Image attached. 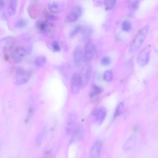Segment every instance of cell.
<instances>
[{"label":"cell","instance_id":"5","mask_svg":"<svg viewBox=\"0 0 158 158\" xmlns=\"http://www.w3.org/2000/svg\"><path fill=\"white\" fill-rule=\"evenodd\" d=\"M74 63L76 68H79L82 65L84 60L82 49L80 45H78L75 48L73 52Z\"/></svg>","mask_w":158,"mask_h":158},{"label":"cell","instance_id":"11","mask_svg":"<svg viewBox=\"0 0 158 158\" xmlns=\"http://www.w3.org/2000/svg\"><path fill=\"white\" fill-rule=\"evenodd\" d=\"M42 32L50 38H53L55 35V28L54 24L48 21L45 23Z\"/></svg>","mask_w":158,"mask_h":158},{"label":"cell","instance_id":"16","mask_svg":"<svg viewBox=\"0 0 158 158\" xmlns=\"http://www.w3.org/2000/svg\"><path fill=\"white\" fill-rule=\"evenodd\" d=\"M17 3L18 1L16 0H10L9 1L8 4L7 11L9 16H13L15 14Z\"/></svg>","mask_w":158,"mask_h":158},{"label":"cell","instance_id":"25","mask_svg":"<svg viewBox=\"0 0 158 158\" xmlns=\"http://www.w3.org/2000/svg\"><path fill=\"white\" fill-rule=\"evenodd\" d=\"M82 27L80 25L77 26L70 32V36L71 38L75 36L78 33L82 30Z\"/></svg>","mask_w":158,"mask_h":158},{"label":"cell","instance_id":"17","mask_svg":"<svg viewBox=\"0 0 158 158\" xmlns=\"http://www.w3.org/2000/svg\"><path fill=\"white\" fill-rule=\"evenodd\" d=\"M82 38L85 41L89 39L93 34V29L89 26H85L82 29Z\"/></svg>","mask_w":158,"mask_h":158},{"label":"cell","instance_id":"8","mask_svg":"<svg viewBox=\"0 0 158 158\" xmlns=\"http://www.w3.org/2000/svg\"><path fill=\"white\" fill-rule=\"evenodd\" d=\"M81 88V83L79 74L75 73L73 75L71 81V90L73 94H77L80 92Z\"/></svg>","mask_w":158,"mask_h":158},{"label":"cell","instance_id":"28","mask_svg":"<svg viewBox=\"0 0 158 158\" xmlns=\"http://www.w3.org/2000/svg\"><path fill=\"white\" fill-rule=\"evenodd\" d=\"M44 131L41 132L37 136L36 143L37 147H39L41 144V142H42L44 136Z\"/></svg>","mask_w":158,"mask_h":158},{"label":"cell","instance_id":"32","mask_svg":"<svg viewBox=\"0 0 158 158\" xmlns=\"http://www.w3.org/2000/svg\"><path fill=\"white\" fill-rule=\"evenodd\" d=\"M5 3L3 0H1L0 1V9H2L4 6H5Z\"/></svg>","mask_w":158,"mask_h":158},{"label":"cell","instance_id":"10","mask_svg":"<svg viewBox=\"0 0 158 158\" xmlns=\"http://www.w3.org/2000/svg\"><path fill=\"white\" fill-rule=\"evenodd\" d=\"M26 53V50L23 47L19 46L16 47L12 51V58L15 62H19L23 59Z\"/></svg>","mask_w":158,"mask_h":158},{"label":"cell","instance_id":"29","mask_svg":"<svg viewBox=\"0 0 158 158\" xmlns=\"http://www.w3.org/2000/svg\"><path fill=\"white\" fill-rule=\"evenodd\" d=\"M52 47L54 51L56 52H59L61 50L59 44L56 41H53L52 43Z\"/></svg>","mask_w":158,"mask_h":158},{"label":"cell","instance_id":"19","mask_svg":"<svg viewBox=\"0 0 158 158\" xmlns=\"http://www.w3.org/2000/svg\"><path fill=\"white\" fill-rule=\"evenodd\" d=\"M48 9L53 14L58 13L59 10V5L55 2L49 3L48 5Z\"/></svg>","mask_w":158,"mask_h":158},{"label":"cell","instance_id":"24","mask_svg":"<svg viewBox=\"0 0 158 158\" xmlns=\"http://www.w3.org/2000/svg\"><path fill=\"white\" fill-rule=\"evenodd\" d=\"M103 77L105 81L108 82H110L113 80V73L110 70H107L104 73Z\"/></svg>","mask_w":158,"mask_h":158},{"label":"cell","instance_id":"13","mask_svg":"<svg viewBox=\"0 0 158 158\" xmlns=\"http://www.w3.org/2000/svg\"><path fill=\"white\" fill-rule=\"evenodd\" d=\"M84 127L81 125L76 126L72 134V141H77L80 140L84 136Z\"/></svg>","mask_w":158,"mask_h":158},{"label":"cell","instance_id":"14","mask_svg":"<svg viewBox=\"0 0 158 158\" xmlns=\"http://www.w3.org/2000/svg\"><path fill=\"white\" fill-rule=\"evenodd\" d=\"M102 144L100 141H97L93 145L90 151V154L93 158H99L101 156Z\"/></svg>","mask_w":158,"mask_h":158},{"label":"cell","instance_id":"20","mask_svg":"<svg viewBox=\"0 0 158 158\" xmlns=\"http://www.w3.org/2000/svg\"><path fill=\"white\" fill-rule=\"evenodd\" d=\"M27 20L24 19H21L16 21L15 23L14 26L18 28H22L26 27L27 25Z\"/></svg>","mask_w":158,"mask_h":158},{"label":"cell","instance_id":"6","mask_svg":"<svg viewBox=\"0 0 158 158\" xmlns=\"http://www.w3.org/2000/svg\"><path fill=\"white\" fill-rule=\"evenodd\" d=\"M82 13V9L80 6L74 7L70 13L66 16L65 21L66 22H71L76 21L80 17Z\"/></svg>","mask_w":158,"mask_h":158},{"label":"cell","instance_id":"12","mask_svg":"<svg viewBox=\"0 0 158 158\" xmlns=\"http://www.w3.org/2000/svg\"><path fill=\"white\" fill-rule=\"evenodd\" d=\"M106 114V110L102 107L99 108L95 109L93 114L95 119L99 124H102L104 120Z\"/></svg>","mask_w":158,"mask_h":158},{"label":"cell","instance_id":"30","mask_svg":"<svg viewBox=\"0 0 158 158\" xmlns=\"http://www.w3.org/2000/svg\"><path fill=\"white\" fill-rule=\"evenodd\" d=\"M111 61V59L109 57H105L102 58L101 63L103 65L107 66L110 64Z\"/></svg>","mask_w":158,"mask_h":158},{"label":"cell","instance_id":"26","mask_svg":"<svg viewBox=\"0 0 158 158\" xmlns=\"http://www.w3.org/2000/svg\"><path fill=\"white\" fill-rule=\"evenodd\" d=\"M123 104L122 103L118 105L115 111L114 115V118L118 117L121 114L123 109Z\"/></svg>","mask_w":158,"mask_h":158},{"label":"cell","instance_id":"1","mask_svg":"<svg viewBox=\"0 0 158 158\" xmlns=\"http://www.w3.org/2000/svg\"><path fill=\"white\" fill-rule=\"evenodd\" d=\"M149 30L148 26H145L138 32L133 40L130 47V51L134 52L138 49L147 36Z\"/></svg>","mask_w":158,"mask_h":158},{"label":"cell","instance_id":"31","mask_svg":"<svg viewBox=\"0 0 158 158\" xmlns=\"http://www.w3.org/2000/svg\"><path fill=\"white\" fill-rule=\"evenodd\" d=\"M45 17L47 20L52 21H55L58 20L57 16L51 14H46Z\"/></svg>","mask_w":158,"mask_h":158},{"label":"cell","instance_id":"18","mask_svg":"<svg viewBox=\"0 0 158 158\" xmlns=\"http://www.w3.org/2000/svg\"><path fill=\"white\" fill-rule=\"evenodd\" d=\"M47 61V59L45 56L41 55L37 57L34 61V64L37 67H43Z\"/></svg>","mask_w":158,"mask_h":158},{"label":"cell","instance_id":"3","mask_svg":"<svg viewBox=\"0 0 158 158\" xmlns=\"http://www.w3.org/2000/svg\"><path fill=\"white\" fill-rule=\"evenodd\" d=\"M76 115L74 112H70L68 113L66 119L65 126V131L68 135L72 134L76 126Z\"/></svg>","mask_w":158,"mask_h":158},{"label":"cell","instance_id":"7","mask_svg":"<svg viewBox=\"0 0 158 158\" xmlns=\"http://www.w3.org/2000/svg\"><path fill=\"white\" fill-rule=\"evenodd\" d=\"M95 47L91 43H87L85 47L84 60L87 63H89L92 60L95 51Z\"/></svg>","mask_w":158,"mask_h":158},{"label":"cell","instance_id":"22","mask_svg":"<svg viewBox=\"0 0 158 158\" xmlns=\"http://www.w3.org/2000/svg\"><path fill=\"white\" fill-rule=\"evenodd\" d=\"M116 1L114 0H106L104 1L105 5L107 10H110L114 7Z\"/></svg>","mask_w":158,"mask_h":158},{"label":"cell","instance_id":"4","mask_svg":"<svg viewBox=\"0 0 158 158\" xmlns=\"http://www.w3.org/2000/svg\"><path fill=\"white\" fill-rule=\"evenodd\" d=\"M92 72V68L90 65L84 66L79 74L81 88H85L88 84Z\"/></svg>","mask_w":158,"mask_h":158},{"label":"cell","instance_id":"23","mask_svg":"<svg viewBox=\"0 0 158 158\" xmlns=\"http://www.w3.org/2000/svg\"><path fill=\"white\" fill-rule=\"evenodd\" d=\"M140 5V2L138 1H128V5L130 9L136 10L138 9Z\"/></svg>","mask_w":158,"mask_h":158},{"label":"cell","instance_id":"27","mask_svg":"<svg viewBox=\"0 0 158 158\" xmlns=\"http://www.w3.org/2000/svg\"><path fill=\"white\" fill-rule=\"evenodd\" d=\"M122 27L123 30L126 32L130 31L131 29V25L130 22L125 21L122 24Z\"/></svg>","mask_w":158,"mask_h":158},{"label":"cell","instance_id":"15","mask_svg":"<svg viewBox=\"0 0 158 158\" xmlns=\"http://www.w3.org/2000/svg\"><path fill=\"white\" fill-rule=\"evenodd\" d=\"M136 138L134 136L129 138L125 143L123 148L126 151H130L134 148L136 144Z\"/></svg>","mask_w":158,"mask_h":158},{"label":"cell","instance_id":"2","mask_svg":"<svg viewBox=\"0 0 158 158\" xmlns=\"http://www.w3.org/2000/svg\"><path fill=\"white\" fill-rule=\"evenodd\" d=\"M31 77L30 72L22 69H18L16 71L15 83L16 84L22 85L27 82Z\"/></svg>","mask_w":158,"mask_h":158},{"label":"cell","instance_id":"21","mask_svg":"<svg viewBox=\"0 0 158 158\" xmlns=\"http://www.w3.org/2000/svg\"><path fill=\"white\" fill-rule=\"evenodd\" d=\"M102 90L100 87L95 85L93 86V91L90 94L91 98H93L101 93Z\"/></svg>","mask_w":158,"mask_h":158},{"label":"cell","instance_id":"9","mask_svg":"<svg viewBox=\"0 0 158 158\" xmlns=\"http://www.w3.org/2000/svg\"><path fill=\"white\" fill-rule=\"evenodd\" d=\"M150 52L148 50L145 49L141 51L137 56V63L140 66H144L146 65L149 61Z\"/></svg>","mask_w":158,"mask_h":158}]
</instances>
